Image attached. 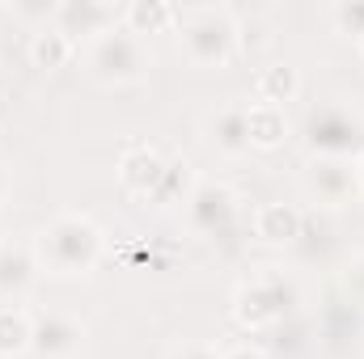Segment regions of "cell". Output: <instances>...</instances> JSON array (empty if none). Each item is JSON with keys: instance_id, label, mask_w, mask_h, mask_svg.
<instances>
[{"instance_id": "7402d4cb", "label": "cell", "mask_w": 364, "mask_h": 359, "mask_svg": "<svg viewBox=\"0 0 364 359\" xmlns=\"http://www.w3.org/2000/svg\"><path fill=\"white\" fill-rule=\"evenodd\" d=\"M343 283H348V292H352L356 300H364V254H356V258L348 263V270H343Z\"/></svg>"}, {"instance_id": "ffe728a7", "label": "cell", "mask_w": 364, "mask_h": 359, "mask_svg": "<svg viewBox=\"0 0 364 359\" xmlns=\"http://www.w3.org/2000/svg\"><path fill=\"white\" fill-rule=\"evenodd\" d=\"M331 21L339 26V34L364 38V0H352V4H335V9H331Z\"/></svg>"}, {"instance_id": "ba28073f", "label": "cell", "mask_w": 364, "mask_h": 359, "mask_svg": "<svg viewBox=\"0 0 364 359\" xmlns=\"http://www.w3.org/2000/svg\"><path fill=\"white\" fill-rule=\"evenodd\" d=\"M119 13L123 9H114L106 0H64V4H55L51 30H60L73 47H81V43L90 47L93 38H102L106 30L119 26Z\"/></svg>"}, {"instance_id": "d4e9b609", "label": "cell", "mask_w": 364, "mask_h": 359, "mask_svg": "<svg viewBox=\"0 0 364 359\" xmlns=\"http://www.w3.org/2000/svg\"><path fill=\"white\" fill-rule=\"evenodd\" d=\"M9 186H13V178H9V165H4V157H0V199L9 194Z\"/></svg>"}, {"instance_id": "6da1fadb", "label": "cell", "mask_w": 364, "mask_h": 359, "mask_svg": "<svg viewBox=\"0 0 364 359\" xmlns=\"http://www.w3.org/2000/svg\"><path fill=\"white\" fill-rule=\"evenodd\" d=\"M34 254H38V267L47 275H60V279H81L90 275L102 254H106V237L102 228L93 224L90 216L81 211H60L51 216L38 233H34Z\"/></svg>"}, {"instance_id": "484cf974", "label": "cell", "mask_w": 364, "mask_h": 359, "mask_svg": "<svg viewBox=\"0 0 364 359\" xmlns=\"http://www.w3.org/2000/svg\"><path fill=\"white\" fill-rule=\"evenodd\" d=\"M356 182H360V194H364V153L356 157Z\"/></svg>"}, {"instance_id": "5bb4252c", "label": "cell", "mask_w": 364, "mask_h": 359, "mask_svg": "<svg viewBox=\"0 0 364 359\" xmlns=\"http://www.w3.org/2000/svg\"><path fill=\"white\" fill-rule=\"evenodd\" d=\"M119 26L132 30L136 38H144V34H166V30L178 26V9H174V4H161V0H132V4H123Z\"/></svg>"}, {"instance_id": "44dd1931", "label": "cell", "mask_w": 364, "mask_h": 359, "mask_svg": "<svg viewBox=\"0 0 364 359\" xmlns=\"http://www.w3.org/2000/svg\"><path fill=\"white\" fill-rule=\"evenodd\" d=\"M9 13H13V17H21V21H43V26H51V17H55V4H51V0H34V4H21V0H13V4H9Z\"/></svg>"}, {"instance_id": "5b68a950", "label": "cell", "mask_w": 364, "mask_h": 359, "mask_svg": "<svg viewBox=\"0 0 364 359\" xmlns=\"http://www.w3.org/2000/svg\"><path fill=\"white\" fill-rule=\"evenodd\" d=\"M301 140L309 148V157H339V161H356L364 153V114H356L343 101H326L314 106L301 123Z\"/></svg>"}, {"instance_id": "8fae6325", "label": "cell", "mask_w": 364, "mask_h": 359, "mask_svg": "<svg viewBox=\"0 0 364 359\" xmlns=\"http://www.w3.org/2000/svg\"><path fill=\"white\" fill-rule=\"evenodd\" d=\"M38 254L34 245H17V241H4L0 245V304H17L34 292L38 283Z\"/></svg>"}, {"instance_id": "e0dca14e", "label": "cell", "mask_w": 364, "mask_h": 359, "mask_svg": "<svg viewBox=\"0 0 364 359\" xmlns=\"http://www.w3.org/2000/svg\"><path fill=\"white\" fill-rule=\"evenodd\" d=\"M30 326L34 317L17 304H0V359H17L30 351Z\"/></svg>"}, {"instance_id": "9c48e42d", "label": "cell", "mask_w": 364, "mask_h": 359, "mask_svg": "<svg viewBox=\"0 0 364 359\" xmlns=\"http://www.w3.org/2000/svg\"><path fill=\"white\" fill-rule=\"evenodd\" d=\"M203 144L225 157V161H237L250 153V118H246V106L229 101V106H216L208 118H203Z\"/></svg>"}, {"instance_id": "30bf717a", "label": "cell", "mask_w": 364, "mask_h": 359, "mask_svg": "<svg viewBox=\"0 0 364 359\" xmlns=\"http://www.w3.org/2000/svg\"><path fill=\"white\" fill-rule=\"evenodd\" d=\"M85 343L81 321L64 317V313H34L30 326V355L34 359H73Z\"/></svg>"}, {"instance_id": "cb8c5ba5", "label": "cell", "mask_w": 364, "mask_h": 359, "mask_svg": "<svg viewBox=\"0 0 364 359\" xmlns=\"http://www.w3.org/2000/svg\"><path fill=\"white\" fill-rule=\"evenodd\" d=\"M220 359H272L263 347H237V351H229V355H220Z\"/></svg>"}, {"instance_id": "7c38bea8", "label": "cell", "mask_w": 364, "mask_h": 359, "mask_svg": "<svg viewBox=\"0 0 364 359\" xmlns=\"http://www.w3.org/2000/svg\"><path fill=\"white\" fill-rule=\"evenodd\" d=\"M161 174H166V157L149 144H132L119 161V182L132 199H153L161 186Z\"/></svg>"}, {"instance_id": "2e32d148", "label": "cell", "mask_w": 364, "mask_h": 359, "mask_svg": "<svg viewBox=\"0 0 364 359\" xmlns=\"http://www.w3.org/2000/svg\"><path fill=\"white\" fill-rule=\"evenodd\" d=\"M296 93H301V72L292 64H267V68H259L255 97L263 106H288V101H296Z\"/></svg>"}, {"instance_id": "8992f818", "label": "cell", "mask_w": 364, "mask_h": 359, "mask_svg": "<svg viewBox=\"0 0 364 359\" xmlns=\"http://www.w3.org/2000/svg\"><path fill=\"white\" fill-rule=\"evenodd\" d=\"M301 186L305 194L335 211V207H348V203H360V182H356V161H339V157H309L305 170H301Z\"/></svg>"}, {"instance_id": "9a60e30c", "label": "cell", "mask_w": 364, "mask_h": 359, "mask_svg": "<svg viewBox=\"0 0 364 359\" xmlns=\"http://www.w3.org/2000/svg\"><path fill=\"white\" fill-rule=\"evenodd\" d=\"M246 118H250V148L275 153V148L288 140V114H284V106H263V101H255V106H246Z\"/></svg>"}, {"instance_id": "3957f363", "label": "cell", "mask_w": 364, "mask_h": 359, "mask_svg": "<svg viewBox=\"0 0 364 359\" xmlns=\"http://www.w3.org/2000/svg\"><path fill=\"white\" fill-rule=\"evenodd\" d=\"M81 60H85L90 81L106 85V89L140 85V81L153 72V51H149V43L136 38V34L123 30V26H114V30H106L102 38H93Z\"/></svg>"}, {"instance_id": "7a4b0ae2", "label": "cell", "mask_w": 364, "mask_h": 359, "mask_svg": "<svg viewBox=\"0 0 364 359\" xmlns=\"http://www.w3.org/2000/svg\"><path fill=\"white\" fill-rule=\"evenodd\" d=\"M178 38L195 68H229L242 51V21L225 4L178 9Z\"/></svg>"}, {"instance_id": "d6986e66", "label": "cell", "mask_w": 364, "mask_h": 359, "mask_svg": "<svg viewBox=\"0 0 364 359\" xmlns=\"http://www.w3.org/2000/svg\"><path fill=\"white\" fill-rule=\"evenodd\" d=\"M191 190H195L191 165H186V161H166L161 186H157V194H153L149 203H157V207H170V203H186V199H191Z\"/></svg>"}, {"instance_id": "4316f807", "label": "cell", "mask_w": 364, "mask_h": 359, "mask_svg": "<svg viewBox=\"0 0 364 359\" xmlns=\"http://www.w3.org/2000/svg\"><path fill=\"white\" fill-rule=\"evenodd\" d=\"M0 245H4V216H0Z\"/></svg>"}, {"instance_id": "4fadbf2b", "label": "cell", "mask_w": 364, "mask_h": 359, "mask_svg": "<svg viewBox=\"0 0 364 359\" xmlns=\"http://www.w3.org/2000/svg\"><path fill=\"white\" fill-rule=\"evenodd\" d=\"M305 224V211L296 203H263L255 211V237L267 245H296Z\"/></svg>"}, {"instance_id": "52a82bcc", "label": "cell", "mask_w": 364, "mask_h": 359, "mask_svg": "<svg viewBox=\"0 0 364 359\" xmlns=\"http://www.w3.org/2000/svg\"><path fill=\"white\" fill-rule=\"evenodd\" d=\"M242 216V199L225 186V182H195L191 199H186V220L195 233L203 237H225Z\"/></svg>"}, {"instance_id": "603a6c76", "label": "cell", "mask_w": 364, "mask_h": 359, "mask_svg": "<svg viewBox=\"0 0 364 359\" xmlns=\"http://www.w3.org/2000/svg\"><path fill=\"white\" fill-rule=\"evenodd\" d=\"M166 359H220V351L216 347H203V343H182Z\"/></svg>"}, {"instance_id": "ac0fdd59", "label": "cell", "mask_w": 364, "mask_h": 359, "mask_svg": "<svg viewBox=\"0 0 364 359\" xmlns=\"http://www.w3.org/2000/svg\"><path fill=\"white\" fill-rule=\"evenodd\" d=\"M73 55H77V47H73L60 30H51V26H43V30L30 38V60H34V68H43V72L64 68Z\"/></svg>"}, {"instance_id": "277c9868", "label": "cell", "mask_w": 364, "mask_h": 359, "mask_svg": "<svg viewBox=\"0 0 364 359\" xmlns=\"http://www.w3.org/2000/svg\"><path fill=\"white\" fill-rule=\"evenodd\" d=\"M296 309H301V287L284 270H259V275H250L237 287V296H233V317L246 330H275V326L292 321Z\"/></svg>"}]
</instances>
